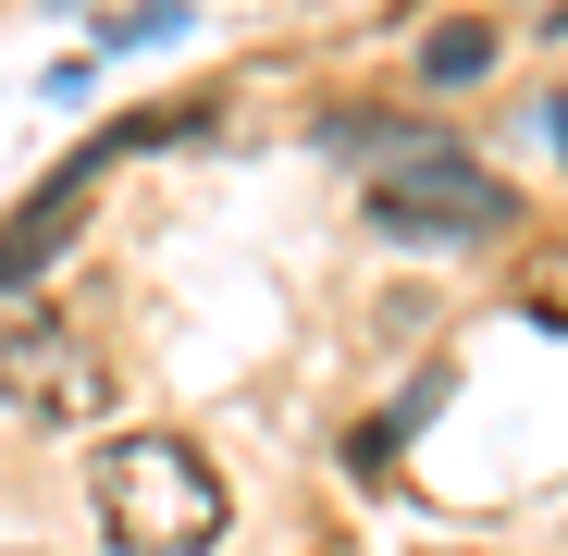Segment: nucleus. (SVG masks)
<instances>
[{
    "label": "nucleus",
    "mask_w": 568,
    "mask_h": 556,
    "mask_svg": "<svg viewBox=\"0 0 568 556\" xmlns=\"http://www.w3.org/2000/svg\"><path fill=\"white\" fill-rule=\"evenodd\" d=\"M358 211L384 223L396 247H483V235L519 223L507 173L469 149V137H433V124H396V137H384V161H371V199H358Z\"/></svg>",
    "instance_id": "nucleus-1"
},
{
    "label": "nucleus",
    "mask_w": 568,
    "mask_h": 556,
    "mask_svg": "<svg viewBox=\"0 0 568 556\" xmlns=\"http://www.w3.org/2000/svg\"><path fill=\"white\" fill-rule=\"evenodd\" d=\"M100 532H112V556H199V544H223V471L185 433H112L100 445Z\"/></svg>",
    "instance_id": "nucleus-2"
},
{
    "label": "nucleus",
    "mask_w": 568,
    "mask_h": 556,
    "mask_svg": "<svg viewBox=\"0 0 568 556\" xmlns=\"http://www.w3.org/2000/svg\"><path fill=\"white\" fill-rule=\"evenodd\" d=\"M185 124H199V100H185V112H136V124H112L100 149H74L50 185H38V199L13 211V223H0V297H26L38 285V272L74 247V223H87V199H100V173L124 161V149H161V137H185Z\"/></svg>",
    "instance_id": "nucleus-3"
},
{
    "label": "nucleus",
    "mask_w": 568,
    "mask_h": 556,
    "mask_svg": "<svg viewBox=\"0 0 568 556\" xmlns=\"http://www.w3.org/2000/svg\"><path fill=\"white\" fill-rule=\"evenodd\" d=\"M0 408H26V421H87L100 408V358L74 346V322L50 297L0 310Z\"/></svg>",
    "instance_id": "nucleus-4"
},
{
    "label": "nucleus",
    "mask_w": 568,
    "mask_h": 556,
    "mask_svg": "<svg viewBox=\"0 0 568 556\" xmlns=\"http://www.w3.org/2000/svg\"><path fill=\"white\" fill-rule=\"evenodd\" d=\"M433 408H445V371H408V396H396L384 421H371V433H358L346 457H358V471H384L396 445H420V421H433Z\"/></svg>",
    "instance_id": "nucleus-5"
},
{
    "label": "nucleus",
    "mask_w": 568,
    "mask_h": 556,
    "mask_svg": "<svg viewBox=\"0 0 568 556\" xmlns=\"http://www.w3.org/2000/svg\"><path fill=\"white\" fill-rule=\"evenodd\" d=\"M495 74V26H445V38H420V87H483Z\"/></svg>",
    "instance_id": "nucleus-6"
},
{
    "label": "nucleus",
    "mask_w": 568,
    "mask_h": 556,
    "mask_svg": "<svg viewBox=\"0 0 568 556\" xmlns=\"http://www.w3.org/2000/svg\"><path fill=\"white\" fill-rule=\"evenodd\" d=\"M199 13L185 0H149V13H124V26H100V50H161V38H185Z\"/></svg>",
    "instance_id": "nucleus-7"
},
{
    "label": "nucleus",
    "mask_w": 568,
    "mask_h": 556,
    "mask_svg": "<svg viewBox=\"0 0 568 556\" xmlns=\"http://www.w3.org/2000/svg\"><path fill=\"white\" fill-rule=\"evenodd\" d=\"M544 124H556V149H568V100H544Z\"/></svg>",
    "instance_id": "nucleus-8"
}]
</instances>
